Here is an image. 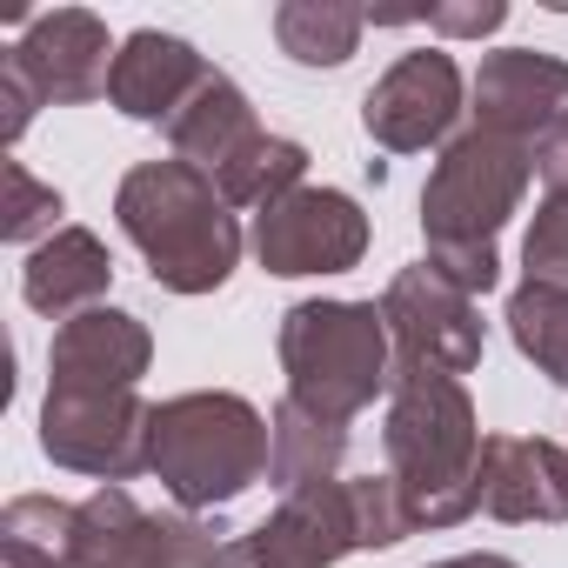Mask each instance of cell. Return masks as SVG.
Wrapping results in <instances>:
<instances>
[{
	"label": "cell",
	"mask_w": 568,
	"mask_h": 568,
	"mask_svg": "<svg viewBox=\"0 0 568 568\" xmlns=\"http://www.w3.org/2000/svg\"><path fill=\"white\" fill-rule=\"evenodd\" d=\"M481 442L488 435L455 375H428V368L388 375L382 455L415 528H462L481 508Z\"/></svg>",
	"instance_id": "1"
},
{
	"label": "cell",
	"mask_w": 568,
	"mask_h": 568,
	"mask_svg": "<svg viewBox=\"0 0 568 568\" xmlns=\"http://www.w3.org/2000/svg\"><path fill=\"white\" fill-rule=\"evenodd\" d=\"M535 181V148L521 141H501V134H455L442 148V161L428 168V187H422V241H428V267L448 274L462 295H488L501 281V254H495V234L515 221L521 194Z\"/></svg>",
	"instance_id": "2"
},
{
	"label": "cell",
	"mask_w": 568,
	"mask_h": 568,
	"mask_svg": "<svg viewBox=\"0 0 568 568\" xmlns=\"http://www.w3.org/2000/svg\"><path fill=\"white\" fill-rule=\"evenodd\" d=\"M114 221L141 247L154 288L168 295H214L241 261V221L221 201L214 174L194 161H141L114 187Z\"/></svg>",
	"instance_id": "3"
},
{
	"label": "cell",
	"mask_w": 568,
	"mask_h": 568,
	"mask_svg": "<svg viewBox=\"0 0 568 568\" xmlns=\"http://www.w3.org/2000/svg\"><path fill=\"white\" fill-rule=\"evenodd\" d=\"M267 415L234 388H187L154 402L148 422V475L187 515H214L267 475Z\"/></svg>",
	"instance_id": "4"
},
{
	"label": "cell",
	"mask_w": 568,
	"mask_h": 568,
	"mask_svg": "<svg viewBox=\"0 0 568 568\" xmlns=\"http://www.w3.org/2000/svg\"><path fill=\"white\" fill-rule=\"evenodd\" d=\"M274 348L288 395L328 422H355L362 408H375L395 375V342L375 302H295L281 315Z\"/></svg>",
	"instance_id": "5"
},
{
	"label": "cell",
	"mask_w": 568,
	"mask_h": 568,
	"mask_svg": "<svg viewBox=\"0 0 568 568\" xmlns=\"http://www.w3.org/2000/svg\"><path fill=\"white\" fill-rule=\"evenodd\" d=\"M234 535L214 515H154L121 481H101L81 501L68 568H227Z\"/></svg>",
	"instance_id": "6"
},
{
	"label": "cell",
	"mask_w": 568,
	"mask_h": 568,
	"mask_svg": "<svg viewBox=\"0 0 568 568\" xmlns=\"http://www.w3.org/2000/svg\"><path fill=\"white\" fill-rule=\"evenodd\" d=\"M148 422L154 402H141V388H48L41 455L94 481H134L148 475Z\"/></svg>",
	"instance_id": "7"
},
{
	"label": "cell",
	"mask_w": 568,
	"mask_h": 568,
	"mask_svg": "<svg viewBox=\"0 0 568 568\" xmlns=\"http://www.w3.org/2000/svg\"><path fill=\"white\" fill-rule=\"evenodd\" d=\"M382 322L395 342V368H428V375H475L481 368V308L475 295H462L448 274H435L428 261L402 267L382 295Z\"/></svg>",
	"instance_id": "8"
},
{
	"label": "cell",
	"mask_w": 568,
	"mask_h": 568,
	"mask_svg": "<svg viewBox=\"0 0 568 568\" xmlns=\"http://www.w3.org/2000/svg\"><path fill=\"white\" fill-rule=\"evenodd\" d=\"M362 254H368V214L342 187H295L288 201L254 214V261L281 281L348 274Z\"/></svg>",
	"instance_id": "9"
},
{
	"label": "cell",
	"mask_w": 568,
	"mask_h": 568,
	"mask_svg": "<svg viewBox=\"0 0 568 568\" xmlns=\"http://www.w3.org/2000/svg\"><path fill=\"white\" fill-rule=\"evenodd\" d=\"M468 81L455 68V54L442 48H415L402 54L368 94H362V128L375 148L388 154H422V148H448L455 121H462Z\"/></svg>",
	"instance_id": "10"
},
{
	"label": "cell",
	"mask_w": 568,
	"mask_h": 568,
	"mask_svg": "<svg viewBox=\"0 0 568 568\" xmlns=\"http://www.w3.org/2000/svg\"><path fill=\"white\" fill-rule=\"evenodd\" d=\"M355 548H362V528H355L348 481H315L281 495L274 515H261L254 528H241L227 548V568H335Z\"/></svg>",
	"instance_id": "11"
},
{
	"label": "cell",
	"mask_w": 568,
	"mask_h": 568,
	"mask_svg": "<svg viewBox=\"0 0 568 568\" xmlns=\"http://www.w3.org/2000/svg\"><path fill=\"white\" fill-rule=\"evenodd\" d=\"M468 101H475L468 114H475L481 134L541 148L568 121V61L541 54V48H501V54H488L475 68Z\"/></svg>",
	"instance_id": "12"
},
{
	"label": "cell",
	"mask_w": 568,
	"mask_h": 568,
	"mask_svg": "<svg viewBox=\"0 0 568 568\" xmlns=\"http://www.w3.org/2000/svg\"><path fill=\"white\" fill-rule=\"evenodd\" d=\"M48 108H81V101H101L108 81H114V41H108V21L88 14V8H54V14H34L28 34L8 48Z\"/></svg>",
	"instance_id": "13"
},
{
	"label": "cell",
	"mask_w": 568,
	"mask_h": 568,
	"mask_svg": "<svg viewBox=\"0 0 568 568\" xmlns=\"http://www.w3.org/2000/svg\"><path fill=\"white\" fill-rule=\"evenodd\" d=\"M154 362V335L128 308H88L54 328L48 388H141Z\"/></svg>",
	"instance_id": "14"
},
{
	"label": "cell",
	"mask_w": 568,
	"mask_h": 568,
	"mask_svg": "<svg viewBox=\"0 0 568 568\" xmlns=\"http://www.w3.org/2000/svg\"><path fill=\"white\" fill-rule=\"evenodd\" d=\"M481 515L568 521V448L548 435H488L481 442Z\"/></svg>",
	"instance_id": "15"
},
{
	"label": "cell",
	"mask_w": 568,
	"mask_h": 568,
	"mask_svg": "<svg viewBox=\"0 0 568 568\" xmlns=\"http://www.w3.org/2000/svg\"><path fill=\"white\" fill-rule=\"evenodd\" d=\"M214 68L181 41V34H161V28H134L114 54V81H108V101L128 114V121H148V128H168L181 114V101L207 81Z\"/></svg>",
	"instance_id": "16"
},
{
	"label": "cell",
	"mask_w": 568,
	"mask_h": 568,
	"mask_svg": "<svg viewBox=\"0 0 568 568\" xmlns=\"http://www.w3.org/2000/svg\"><path fill=\"white\" fill-rule=\"evenodd\" d=\"M108 288H114L108 241L94 227H74V221L21 261V302L48 322H74L88 308H108Z\"/></svg>",
	"instance_id": "17"
},
{
	"label": "cell",
	"mask_w": 568,
	"mask_h": 568,
	"mask_svg": "<svg viewBox=\"0 0 568 568\" xmlns=\"http://www.w3.org/2000/svg\"><path fill=\"white\" fill-rule=\"evenodd\" d=\"M254 134H261V121H254L241 81H227L221 68H214V74L181 101V114L168 121V148H174V161H194L201 174L227 168Z\"/></svg>",
	"instance_id": "18"
},
{
	"label": "cell",
	"mask_w": 568,
	"mask_h": 568,
	"mask_svg": "<svg viewBox=\"0 0 568 568\" xmlns=\"http://www.w3.org/2000/svg\"><path fill=\"white\" fill-rule=\"evenodd\" d=\"M267 481L281 495L295 488H315V481H342V462H348V422H328L315 408H302L295 395H281L274 415H267Z\"/></svg>",
	"instance_id": "19"
},
{
	"label": "cell",
	"mask_w": 568,
	"mask_h": 568,
	"mask_svg": "<svg viewBox=\"0 0 568 568\" xmlns=\"http://www.w3.org/2000/svg\"><path fill=\"white\" fill-rule=\"evenodd\" d=\"M302 174H308V148L288 141V134H267V128H261L227 168H214V187H221L227 207H254V214H267L274 201H288L295 187H308Z\"/></svg>",
	"instance_id": "20"
},
{
	"label": "cell",
	"mask_w": 568,
	"mask_h": 568,
	"mask_svg": "<svg viewBox=\"0 0 568 568\" xmlns=\"http://www.w3.org/2000/svg\"><path fill=\"white\" fill-rule=\"evenodd\" d=\"M362 28H368V14L342 8V0H281V8H274V41H281V54L302 61V68L355 61Z\"/></svg>",
	"instance_id": "21"
},
{
	"label": "cell",
	"mask_w": 568,
	"mask_h": 568,
	"mask_svg": "<svg viewBox=\"0 0 568 568\" xmlns=\"http://www.w3.org/2000/svg\"><path fill=\"white\" fill-rule=\"evenodd\" d=\"M508 335L515 348L555 382L568 388V288H548V281H521V288L508 295Z\"/></svg>",
	"instance_id": "22"
},
{
	"label": "cell",
	"mask_w": 568,
	"mask_h": 568,
	"mask_svg": "<svg viewBox=\"0 0 568 568\" xmlns=\"http://www.w3.org/2000/svg\"><path fill=\"white\" fill-rule=\"evenodd\" d=\"M0 181H8V221H0V234H8L14 247H28V254H34L41 241H54V234L68 227V221H61V214H68V201H61L48 181H34L21 161L0 168Z\"/></svg>",
	"instance_id": "23"
},
{
	"label": "cell",
	"mask_w": 568,
	"mask_h": 568,
	"mask_svg": "<svg viewBox=\"0 0 568 568\" xmlns=\"http://www.w3.org/2000/svg\"><path fill=\"white\" fill-rule=\"evenodd\" d=\"M348 495H355V528H362V548H395L415 535L408 521V501L395 488V475H348Z\"/></svg>",
	"instance_id": "24"
},
{
	"label": "cell",
	"mask_w": 568,
	"mask_h": 568,
	"mask_svg": "<svg viewBox=\"0 0 568 568\" xmlns=\"http://www.w3.org/2000/svg\"><path fill=\"white\" fill-rule=\"evenodd\" d=\"M521 267L528 281H548V288H568V201H541L535 221H528V241H521Z\"/></svg>",
	"instance_id": "25"
},
{
	"label": "cell",
	"mask_w": 568,
	"mask_h": 568,
	"mask_svg": "<svg viewBox=\"0 0 568 568\" xmlns=\"http://www.w3.org/2000/svg\"><path fill=\"white\" fill-rule=\"evenodd\" d=\"M34 108H48V101H41V88H34V74H28L14 54H0V141H8V148L28 134Z\"/></svg>",
	"instance_id": "26"
},
{
	"label": "cell",
	"mask_w": 568,
	"mask_h": 568,
	"mask_svg": "<svg viewBox=\"0 0 568 568\" xmlns=\"http://www.w3.org/2000/svg\"><path fill=\"white\" fill-rule=\"evenodd\" d=\"M435 34H462V41H481V34H495L501 21H508V8L501 0H468V8H428L422 14Z\"/></svg>",
	"instance_id": "27"
},
{
	"label": "cell",
	"mask_w": 568,
	"mask_h": 568,
	"mask_svg": "<svg viewBox=\"0 0 568 568\" xmlns=\"http://www.w3.org/2000/svg\"><path fill=\"white\" fill-rule=\"evenodd\" d=\"M535 174H541V187H548L555 201H568V121L535 148Z\"/></svg>",
	"instance_id": "28"
},
{
	"label": "cell",
	"mask_w": 568,
	"mask_h": 568,
	"mask_svg": "<svg viewBox=\"0 0 568 568\" xmlns=\"http://www.w3.org/2000/svg\"><path fill=\"white\" fill-rule=\"evenodd\" d=\"M428 568H521V561H508V555H448V561H428Z\"/></svg>",
	"instance_id": "29"
},
{
	"label": "cell",
	"mask_w": 568,
	"mask_h": 568,
	"mask_svg": "<svg viewBox=\"0 0 568 568\" xmlns=\"http://www.w3.org/2000/svg\"><path fill=\"white\" fill-rule=\"evenodd\" d=\"M0 568H61V561H48V555H34V548H8V541H0Z\"/></svg>",
	"instance_id": "30"
}]
</instances>
